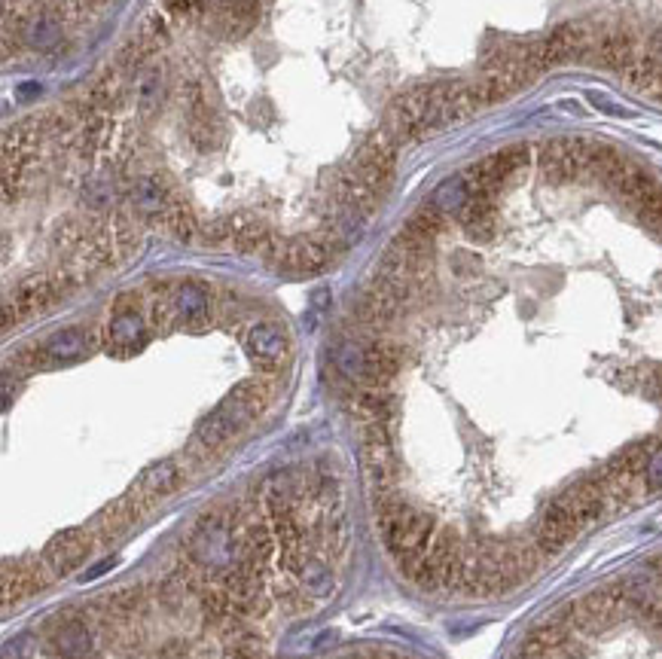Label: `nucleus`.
I'll list each match as a JSON object with an SVG mask.
<instances>
[{"label":"nucleus","instance_id":"obj_25","mask_svg":"<svg viewBox=\"0 0 662 659\" xmlns=\"http://www.w3.org/2000/svg\"><path fill=\"white\" fill-rule=\"evenodd\" d=\"M299 580H303L306 592H312V595H318V598L333 595V589H336L330 568H327L324 562H318V559H309V562L299 565Z\"/></svg>","mask_w":662,"mask_h":659},{"label":"nucleus","instance_id":"obj_19","mask_svg":"<svg viewBox=\"0 0 662 659\" xmlns=\"http://www.w3.org/2000/svg\"><path fill=\"white\" fill-rule=\"evenodd\" d=\"M458 217L470 238L489 242L495 235V196H470L467 205L458 211Z\"/></svg>","mask_w":662,"mask_h":659},{"label":"nucleus","instance_id":"obj_30","mask_svg":"<svg viewBox=\"0 0 662 659\" xmlns=\"http://www.w3.org/2000/svg\"><path fill=\"white\" fill-rule=\"evenodd\" d=\"M116 565V559H107V562H101L98 568H92L89 574H86V580H92V577H98V574H104V571H110Z\"/></svg>","mask_w":662,"mask_h":659},{"label":"nucleus","instance_id":"obj_20","mask_svg":"<svg viewBox=\"0 0 662 659\" xmlns=\"http://www.w3.org/2000/svg\"><path fill=\"white\" fill-rule=\"evenodd\" d=\"M129 202H132V208H135V214H141V217H165L168 214V208H171V196L165 193V187L156 181V177H141V181L132 187V193H129Z\"/></svg>","mask_w":662,"mask_h":659},{"label":"nucleus","instance_id":"obj_29","mask_svg":"<svg viewBox=\"0 0 662 659\" xmlns=\"http://www.w3.org/2000/svg\"><path fill=\"white\" fill-rule=\"evenodd\" d=\"M644 470L650 473V486H647V489H650V492L656 495V492H659V479H662V461H659V449H656V452H653V455L647 458Z\"/></svg>","mask_w":662,"mask_h":659},{"label":"nucleus","instance_id":"obj_18","mask_svg":"<svg viewBox=\"0 0 662 659\" xmlns=\"http://www.w3.org/2000/svg\"><path fill=\"white\" fill-rule=\"evenodd\" d=\"M62 37H65V28H62V19L52 16V13H34L28 19H22L19 25V40L28 43L31 49L37 52H52L62 46Z\"/></svg>","mask_w":662,"mask_h":659},{"label":"nucleus","instance_id":"obj_9","mask_svg":"<svg viewBox=\"0 0 662 659\" xmlns=\"http://www.w3.org/2000/svg\"><path fill=\"white\" fill-rule=\"evenodd\" d=\"M245 348L251 354V361L266 370V373H275L290 354V339L284 333L281 324H272V321H263V324H254L245 336Z\"/></svg>","mask_w":662,"mask_h":659},{"label":"nucleus","instance_id":"obj_7","mask_svg":"<svg viewBox=\"0 0 662 659\" xmlns=\"http://www.w3.org/2000/svg\"><path fill=\"white\" fill-rule=\"evenodd\" d=\"M425 101H428V89H412L406 95H400L382 119V132L400 147V144H415L425 138L421 132V116H425Z\"/></svg>","mask_w":662,"mask_h":659},{"label":"nucleus","instance_id":"obj_1","mask_svg":"<svg viewBox=\"0 0 662 659\" xmlns=\"http://www.w3.org/2000/svg\"><path fill=\"white\" fill-rule=\"evenodd\" d=\"M269 397H272L269 382H260V379L242 382V385H238V388L205 418V422L199 425L196 440H199L205 449H220V446H226L238 431L248 428L254 418L266 409Z\"/></svg>","mask_w":662,"mask_h":659},{"label":"nucleus","instance_id":"obj_17","mask_svg":"<svg viewBox=\"0 0 662 659\" xmlns=\"http://www.w3.org/2000/svg\"><path fill=\"white\" fill-rule=\"evenodd\" d=\"M638 43H635V37L632 34H626V31H611V34H605V37H598V40H592V55H595V62L598 65H605V68H611V71H623V68H629L635 58H638Z\"/></svg>","mask_w":662,"mask_h":659},{"label":"nucleus","instance_id":"obj_10","mask_svg":"<svg viewBox=\"0 0 662 659\" xmlns=\"http://www.w3.org/2000/svg\"><path fill=\"white\" fill-rule=\"evenodd\" d=\"M92 544H89V534L80 531V528H68L62 534H55L49 547L43 550V565L55 574V577H68L74 574L86 556H89Z\"/></svg>","mask_w":662,"mask_h":659},{"label":"nucleus","instance_id":"obj_16","mask_svg":"<svg viewBox=\"0 0 662 659\" xmlns=\"http://www.w3.org/2000/svg\"><path fill=\"white\" fill-rule=\"evenodd\" d=\"M89 348H92L89 333L80 327H68V330H58L55 336H49L37 354L46 364H74V361H83Z\"/></svg>","mask_w":662,"mask_h":659},{"label":"nucleus","instance_id":"obj_24","mask_svg":"<svg viewBox=\"0 0 662 659\" xmlns=\"http://www.w3.org/2000/svg\"><path fill=\"white\" fill-rule=\"evenodd\" d=\"M336 367L351 379V382H364V370H367V345L364 342H345L336 351Z\"/></svg>","mask_w":662,"mask_h":659},{"label":"nucleus","instance_id":"obj_12","mask_svg":"<svg viewBox=\"0 0 662 659\" xmlns=\"http://www.w3.org/2000/svg\"><path fill=\"white\" fill-rule=\"evenodd\" d=\"M147 342V321L135 306H116L107 321V348L116 354H132Z\"/></svg>","mask_w":662,"mask_h":659},{"label":"nucleus","instance_id":"obj_14","mask_svg":"<svg viewBox=\"0 0 662 659\" xmlns=\"http://www.w3.org/2000/svg\"><path fill=\"white\" fill-rule=\"evenodd\" d=\"M571 653V635L562 623L537 626L519 647L522 659H565Z\"/></svg>","mask_w":662,"mask_h":659},{"label":"nucleus","instance_id":"obj_8","mask_svg":"<svg viewBox=\"0 0 662 659\" xmlns=\"http://www.w3.org/2000/svg\"><path fill=\"white\" fill-rule=\"evenodd\" d=\"M577 534H580V528H577L574 516H571L568 507L556 498V501L544 510V516L537 519L534 547H537L540 553H547V556H559V553H565V550L571 547V541H574Z\"/></svg>","mask_w":662,"mask_h":659},{"label":"nucleus","instance_id":"obj_11","mask_svg":"<svg viewBox=\"0 0 662 659\" xmlns=\"http://www.w3.org/2000/svg\"><path fill=\"white\" fill-rule=\"evenodd\" d=\"M568 513L574 516L577 528H589L595 525L601 516H605V507H608V486L601 483V479H583L574 489H568L562 498H559Z\"/></svg>","mask_w":662,"mask_h":659},{"label":"nucleus","instance_id":"obj_6","mask_svg":"<svg viewBox=\"0 0 662 659\" xmlns=\"http://www.w3.org/2000/svg\"><path fill=\"white\" fill-rule=\"evenodd\" d=\"M629 605V592L608 586V589H595L586 598H580L577 605H571V620L577 629L586 632H598V629H608L620 620V614Z\"/></svg>","mask_w":662,"mask_h":659},{"label":"nucleus","instance_id":"obj_21","mask_svg":"<svg viewBox=\"0 0 662 659\" xmlns=\"http://www.w3.org/2000/svg\"><path fill=\"white\" fill-rule=\"evenodd\" d=\"M55 647L65 659H86L92 653V635L83 623L71 620L55 632Z\"/></svg>","mask_w":662,"mask_h":659},{"label":"nucleus","instance_id":"obj_28","mask_svg":"<svg viewBox=\"0 0 662 659\" xmlns=\"http://www.w3.org/2000/svg\"><path fill=\"white\" fill-rule=\"evenodd\" d=\"M13 400H16V379L13 373H0V412L10 409Z\"/></svg>","mask_w":662,"mask_h":659},{"label":"nucleus","instance_id":"obj_23","mask_svg":"<svg viewBox=\"0 0 662 659\" xmlns=\"http://www.w3.org/2000/svg\"><path fill=\"white\" fill-rule=\"evenodd\" d=\"M467 199H470V190H467V184H464V177L455 174V177H449V181H443V184L437 187L431 205H434L440 214H458V211L467 205Z\"/></svg>","mask_w":662,"mask_h":659},{"label":"nucleus","instance_id":"obj_13","mask_svg":"<svg viewBox=\"0 0 662 659\" xmlns=\"http://www.w3.org/2000/svg\"><path fill=\"white\" fill-rule=\"evenodd\" d=\"M180 483V470L174 461H156L150 464L132 486V501L135 504H150V501H159V498H168Z\"/></svg>","mask_w":662,"mask_h":659},{"label":"nucleus","instance_id":"obj_15","mask_svg":"<svg viewBox=\"0 0 662 659\" xmlns=\"http://www.w3.org/2000/svg\"><path fill=\"white\" fill-rule=\"evenodd\" d=\"M168 315L180 324H202L208 318V290L196 281L177 284L168 296Z\"/></svg>","mask_w":662,"mask_h":659},{"label":"nucleus","instance_id":"obj_26","mask_svg":"<svg viewBox=\"0 0 662 659\" xmlns=\"http://www.w3.org/2000/svg\"><path fill=\"white\" fill-rule=\"evenodd\" d=\"M443 226H446V214H440L434 205L418 208V211L406 220V229L415 232V235H421V238H428V242H434V238L443 232Z\"/></svg>","mask_w":662,"mask_h":659},{"label":"nucleus","instance_id":"obj_27","mask_svg":"<svg viewBox=\"0 0 662 659\" xmlns=\"http://www.w3.org/2000/svg\"><path fill=\"white\" fill-rule=\"evenodd\" d=\"M159 95H162V80H159V71L144 74V77H141V83H138V104H141V110H144V113H150V110L156 107Z\"/></svg>","mask_w":662,"mask_h":659},{"label":"nucleus","instance_id":"obj_4","mask_svg":"<svg viewBox=\"0 0 662 659\" xmlns=\"http://www.w3.org/2000/svg\"><path fill=\"white\" fill-rule=\"evenodd\" d=\"M589 46H592V37H589L586 25L568 22V25H559L556 31H550L544 40L528 43L525 58L537 74H544L547 68H556V65L568 62V58H580Z\"/></svg>","mask_w":662,"mask_h":659},{"label":"nucleus","instance_id":"obj_22","mask_svg":"<svg viewBox=\"0 0 662 659\" xmlns=\"http://www.w3.org/2000/svg\"><path fill=\"white\" fill-rule=\"evenodd\" d=\"M40 586V577H34L31 571H0V608L22 602L25 595H31Z\"/></svg>","mask_w":662,"mask_h":659},{"label":"nucleus","instance_id":"obj_5","mask_svg":"<svg viewBox=\"0 0 662 659\" xmlns=\"http://www.w3.org/2000/svg\"><path fill=\"white\" fill-rule=\"evenodd\" d=\"M190 553L205 568H226V565H232V556H235L232 522L223 513H208L196 525V531H193Z\"/></svg>","mask_w":662,"mask_h":659},{"label":"nucleus","instance_id":"obj_3","mask_svg":"<svg viewBox=\"0 0 662 659\" xmlns=\"http://www.w3.org/2000/svg\"><path fill=\"white\" fill-rule=\"evenodd\" d=\"M461 550L455 544V534L443 531L434 544H428V550L421 553V559L412 565V580L421 589H449L458 586V574H461Z\"/></svg>","mask_w":662,"mask_h":659},{"label":"nucleus","instance_id":"obj_2","mask_svg":"<svg viewBox=\"0 0 662 659\" xmlns=\"http://www.w3.org/2000/svg\"><path fill=\"white\" fill-rule=\"evenodd\" d=\"M379 528L382 537L391 550V556L412 571V565L421 559V553L428 550V544L434 541V519L418 513L400 501H382L379 504Z\"/></svg>","mask_w":662,"mask_h":659}]
</instances>
